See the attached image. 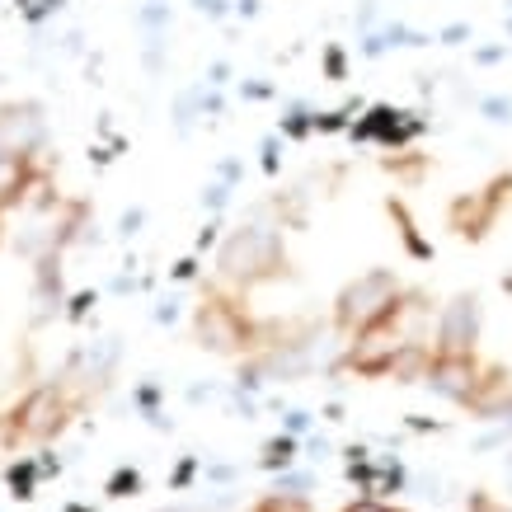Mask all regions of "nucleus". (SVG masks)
I'll return each mask as SVG.
<instances>
[{
	"label": "nucleus",
	"instance_id": "obj_1",
	"mask_svg": "<svg viewBox=\"0 0 512 512\" xmlns=\"http://www.w3.org/2000/svg\"><path fill=\"white\" fill-rule=\"evenodd\" d=\"M404 287H400V273L390 268H367L362 278H353L334 296V325L353 339L362 329H376V325H390L404 315Z\"/></svg>",
	"mask_w": 512,
	"mask_h": 512
},
{
	"label": "nucleus",
	"instance_id": "obj_2",
	"mask_svg": "<svg viewBox=\"0 0 512 512\" xmlns=\"http://www.w3.org/2000/svg\"><path fill=\"white\" fill-rule=\"evenodd\" d=\"M217 273L221 282L231 287H259V282H273L287 273V249H282V235L273 226H240V231L226 235V245L217 254Z\"/></svg>",
	"mask_w": 512,
	"mask_h": 512
},
{
	"label": "nucleus",
	"instance_id": "obj_3",
	"mask_svg": "<svg viewBox=\"0 0 512 512\" xmlns=\"http://www.w3.org/2000/svg\"><path fill=\"white\" fill-rule=\"evenodd\" d=\"M193 329H198V343L202 348H212V353H245V348H254V329H249L245 311H240L235 301H226V296H217V292L198 306Z\"/></svg>",
	"mask_w": 512,
	"mask_h": 512
},
{
	"label": "nucleus",
	"instance_id": "obj_4",
	"mask_svg": "<svg viewBox=\"0 0 512 512\" xmlns=\"http://www.w3.org/2000/svg\"><path fill=\"white\" fill-rule=\"evenodd\" d=\"M404 343H409V334L400 329V320L362 329V334H353V348L343 357V367L357 376H367V381H381V376L395 372V357H400Z\"/></svg>",
	"mask_w": 512,
	"mask_h": 512
},
{
	"label": "nucleus",
	"instance_id": "obj_5",
	"mask_svg": "<svg viewBox=\"0 0 512 512\" xmlns=\"http://www.w3.org/2000/svg\"><path fill=\"white\" fill-rule=\"evenodd\" d=\"M62 428H66V395H62V386L29 390V395L15 404V414H10V433L29 437V442H47V437H57Z\"/></svg>",
	"mask_w": 512,
	"mask_h": 512
},
{
	"label": "nucleus",
	"instance_id": "obj_6",
	"mask_svg": "<svg viewBox=\"0 0 512 512\" xmlns=\"http://www.w3.org/2000/svg\"><path fill=\"white\" fill-rule=\"evenodd\" d=\"M480 343V296H451L437 311L433 353H475Z\"/></svg>",
	"mask_w": 512,
	"mask_h": 512
},
{
	"label": "nucleus",
	"instance_id": "obj_7",
	"mask_svg": "<svg viewBox=\"0 0 512 512\" xmlns=\"http://www.w3.org/2000/svg\"><path fill=\"white\" fill-rule=\"evenodd\" d=\"M480 357L475 353H433V362H428V386L442 395V400L451 404H470V395H475V386H480Z\"/></svg>",
	"mask_w": 512,
	"mask_h": 512
},
{
	"label": "nucleus",
	"instance_id": "obj_8",
	"mask_svg": "<svg viewBox=\"0 0 512 512\" xmlns=\"http://www.w3.org/2000/svg\"><path fill=\"white\" fill-rule=\"evenodd\" d=\"M503 188H512V179H494L489 188H480V193L461 198L456 207H451V226L466 235V240H480V235L494 226L498 207H503Z\"/></svg>",
	"mask_w": 512,
	"mask_h": 512
},
{
	"label": "nucleus",
	"instance_id": "obj_9",
	"mask_svg": "<svg viewBox=\"0 0 512 512\" xmlns=\"http://www.w3.org/2000/svg\"><path fill=\"white\" fill-rule=\"evenodd\" d=\"M254 512H315V508H311V498H306V494H282V489H278V494L259 498V503H254Z\"/></svg>",
	"mask_w": 512,
	"mask_h": 512
},
{
	"label": "nucleus",
	"instance_id": "obj_10",
	"mask_svg": "<svg viewBox=\"0 0 512 512\" xmlns=\"http://www.w3.org/2000/svg\"><path fill=\"white\" fill-rule=\"evenodd\" d=\"M10 118H19V109H10ZM0 132H5V113H0ZM33 141H38V118L24 113V123H15V151H10V156H24Z\"/></svg>",
	"mask_w": 512,
	"mask_h": 512
},
{
	"label": "nucleus",
	"instance_id": "obj_11",
	"mask_svg": "<svg viewBox=\"0 0 512 512\" xmlns=\"http://www.w3.org/2000/svg\"><path fill=\"white\" fill-rule=\"evenodd\" d=\"M343 512H395L390 503H381V498H357V503H348Z\"/></svg>",
	"mask_w": 512,
	"mask_h": 512
}]
</instances>
